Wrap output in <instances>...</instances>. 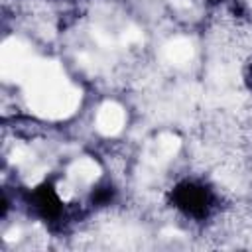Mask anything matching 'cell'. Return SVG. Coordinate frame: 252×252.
Returning <instances> with one entry per match:
<instances>
[{
  "label": "cell",
  "instance_id": "1",
  "mask_svg": "<svg viewBox=\"0 0 252 252\" xmlns=\"http://www.w3.org/2000/svg\"><path fill=\"white\" fill-rule=\"evenodd\" d=\"M171 203L177 211H181L185 217L191 219H205L215 207V197L213 191L193 179L181 181L171 189Z\"/></svg>",
  "mask_w": 252,
  "mask_h": 252
},
{
  "label": "cell",
  "instance_id": "2",
  "mask_svg": "<svg viewBox=\"0 0 252 252\" xmlns=\"http://www.w3.org/2000/svg\"><path fill=\"white\" fill-rule=\"evenodd\" d=\"M32 207H33L43 219H49V220L59 219L61 213H63V203H61L57 191H55L49 183L39 185V187L32 193Z\"/></svg>",
  "mask_w": 252,
  "mask_h": 252
},
{
  "label": "cell",
  "instance_id": "3",
  "mask_svg": "<svg viewBox=\"0 0 252 252\" xmlns=\"http://www.w3.org/2000/svg\"><path fill=\"white\" fill-rule=\"evenodd\" d=\"M112 195H114V191H112L110 185L98 187V189L93 193V203H96V205H106V203L112 201Z\"/></svg>",
  "mask_w": 252,
  "mask_h": 252
}]
</instances>
